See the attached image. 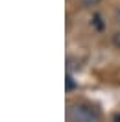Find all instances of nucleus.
Returning a JSON list of instances; mask_svg holds the SVG:
<instances>
[{
    "label": "nucleus",
    "instance_id": "nucleus-4",
    "mask_svg": "<svg viewBox=\"0 0 120 122\" xmlns=\"http://www.w3.org/2000/svg\"><path fill=\"white\" fill-rule=\"evenodd\" d=\"M83 6H87V8H90V6H96V4H100L102 0H80Z\"/></svg>",
    "mask_w": 120,
    "mask_h": 122
},
{
    "label": "nucleus",
    "instance_id": "nucleus-2",
    "mask_svg": "<svg viewBox=\"0 0 120 122\" xmlns=\"http://www.w3.org/2000/svg\"><path fill=\"white\" fill-rule=\"evenodd\" d=\"M65 89H67V92H72L74 89H78V81H74L70 72L67 74V80H65Z\"/></svg>",
    "mask_w": 120,
    "mask_h": 122
},
{
    "label": "nucleus",
    "instance_id": "nucleus-1",
    "mask_svg": "<svg viewBox=\"0 0 120 122\" xmlns=\"http://www.w3.org/2000/svg\"><path fill=\"white\" fill-rule=\"evenodd\" d=\"M65 115L68 122H102V113L87 102H70Z\"/></svg>",
    "mask_w": 120,
    "mask_h": 122
},
{
    "label": "nucleus",
    "instance_id": "nucleus-3",
    "mask_svg": "<svg viewBox=\"0 0 120 122\" xmlns=\"http://www.w3.org/2000/svg\"><path fill=\"white\" fill-rule=\"evenodd\" d=\"M111 41H113V45L116 46V48H120V30H118V31H115V33H113Z\"/></svg>",
    "mask_w": 120,
    "mask_h": 122
},
{
    "label": "nucleus",
    "instance_id": "nucleus-5",
    "mask_svg": "<svg viewBox=\"0 0 120 122\" xmlns=\"http://www.w3.org/2000/svg\"><path fill=\"white\" fill-rule=\"evenodd\" d=\"M115 20H116V22L120 24V8L116 9V11H115Z\"/></svg>",
    "mask_w": 120,
    "mask_h": 122
}]
</instances>
